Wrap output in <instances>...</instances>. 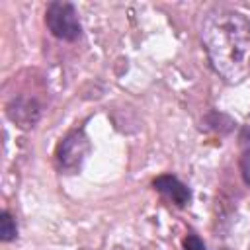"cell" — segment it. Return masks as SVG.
Masks as SVG:
<instances>
[{"mask_svg":"<svg viewBox=\"0 0 250 250\" xmlns=\"http://www.w3.org/2000/svg\"><path fill=\"white\" fill-rule=\"evenodd\" d=\"M201 43L211 68L229 84L250 72V20L230 8H211L201 20Z\"/></svg>","mask_w":250,"mask_h":250,"instance_id":"1","label":"cell"},{"mask_svg":"<svg viewBox=\"0 0 250 250\" xmlns=\"http://www.w3.org/2000/svg\"><path fill=\"white\" fill-rule=\"evenodd\" d=\"M45 25L51 31V35L61 41H76L82 33V23L74 4L62 0H55L47 4Z\"/></svg>","mask_w":250,"mask_h":250,"instance_id":"2","label":"cell"},{"mask_svg":"<svg viewBox=\"0 0 250 250\" xmlns=\"http://www.w3.org/2000/svg\"><path fill=\"white\" fill-rule=\"evenodd\" d=\"M88 152H90V141L82 129H74L66 133L55 150V160L59 170L64 174H78Z\"/></svg>","mask_w":250,"mask_h":250,"instance_id":"3","label":"cell"},{"mask_svg":"<svg viewBox=\"0 0 250 250\" xmlns=\"http://www.w3.org/2000/svg\"><path fill=\"white\" fill-rule=\"evenodd\" d=\"M152 188L164 197L168 199L172 205L184 209L189 201H191V189L180 180L176 178L174 174H162V176H156L152 180Z\"/></svg>","mask_w":250,"mask_h":250,"instance_id":"4","label":"cell"},{"mask_svg":"<svg viewBox=\"0 0 250 250\" xmlns=\"http://www.w3.org/2000/svg\"><path fill=\"white\" fill-rule=\"evenodd\" d=\"M6 113L14 123H18L23 129H29L39 121L41 107H39L37 102L29 100V98H16L8 104Z\"/></svg>","mask_w":250,"mask_h":250,"instance_id":"5","label":"cell"},{"mask_svg":"<svg viewBox=\"0 0 250 250\" xmlns=\"http://www.w3.org/2000/svg\"><path fill=\"white\" fill-rule=\"evenodd\" d=\"M18 236V225L16 219L12 217L10 211H2L0 215V240L2 242H10Z\"/></svg>","mask_w":250,"mask_h":250,"instance_id":"6","label":"cell"},{"mask_svg":"<svg viewBox=\"0 0 250 250\" xmlns=\"http://www.w3.org/2000/svg\"><path fill=\"white\" fill-rule=\"evenodd\" d=\"M238 166H240V176H242L244 184L250 188V145L244 146V150H242V154H240Z\"/></svg>","mask_w":250,"mask_h":250,"instance_id":"7","label":"cell"},{"mask_svg":"<svg viewBox=\"0 0 250 250\" xmlns=\"http://www.w3.org/2000/svg\"><path fill=\"white\" fill-rule=\"evenodd\" d=\"M184 250H207V246L195 232H189L184 238Z\"/></svg>","mask_w":250,"mask_h":250,"instance_id":"8","label":"cell"}]
</instances>
